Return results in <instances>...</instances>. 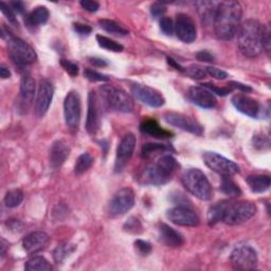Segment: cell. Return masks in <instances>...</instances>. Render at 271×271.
I'll list each match as a JSON object with an SVG mask.
<instances>
[{"label": "cell", "mask_w": 271, "mask_h": 271, "mask_svg": "<svg viewBox=\"0 0 271 271\" xmlns=\"http://www.w3.org/2000/svg\"><path fill=\"white\" fill-rule=\"evenodd\" d=\"M65 121L70 129H78L81 121V99L78 92L70 91L64 102Z\"/></svg>", "instance_id": "obj_11"}, {"label": "cell", "mask_w": 271, "mask_h": 271, "mask_svg": "<svg viewBox=\"0 0 271 271\" xmlns=\"http://www.w3.org/2000/svg\"><path fill=\"white\" fill-rule=\"evenodd\" d=\"M189 99L197 106L204 108V110H211L216 106V97L215 95L207 88L204 87H198V86H195V87H191L188 92Z\"/></svg>", "instance_id": "obj_20"}, {"label": "cell", "mask_w": 271, "mask_h": 271, "mask_svg": "<svg viewBox=\"0 0 271 271\" xmlns=\"http://www.w3.org/2000/svg\"><path fill=\"white\" fill-rule=\"evenodd\" d=\"M73 29L74 31L79 33L80 35H89L91 33V27L87 26V25H83V24H73Z\"/></svg>", "instance_id": "obj_50"}, {"label": "cell", "mask_w": 271, "mask_h": 271, "mask_svg": "<svg viewBox=\"0 0 271 271\" xmlns=\"http://www.w3.org/2000/svg\"><path fill=\"white\" fill-rule=\"evenodd\" d=\"M49 19V11L46 7H37L32 12H30L26 19L25 23L29 28H36L40 25L46 24Z\"/></svg>", "instance_id": "obj_26"}, {"label": "cell", "mask_w": 271, "mask_h": 271, "mask_svg": "<svg viewBox=\"0 0 271 271\" xmlns=\"http://www.w3.org/2000/svg\"><path fill=\"white\" fill-rule=\"evenodd\" d=\"M246 181L252 192L264 193L269 189L271 179L267 175H251L247 178Z\"/></svg>", "instance_id": "obj_28"}, {"label": "cell", "mask_w": 271, "mask_h": 271, "mask_svg": "<svg viewBox=\"0 0 271 271\" xmlns=\"http://www.w3.org/2000/svg\"><path fill=\"white\" fill-rule=\"evenodd\" d=\"M50 237L49 235L44 231H34L28 234L23 240V247L26 250V252L33 254L41 249H44L47 244L49 243Z\"/></svg>", "instance_id": "obj_21"}, {"label": "cell", "mask_w": 271, "mask_h": 271, "mask_svg": "<svg viewBox=\"0 0 271 271\" xmlns=\"http://www.w3.org/2000/svg\"><path fill=\"white\" fill-rule=\"evenodd\" d=\"M70 153L69 146L62 140H58L54 142L50 149V166L52 169L57 170L61 168Z\"/></svg>", "instance_id": "obj_23"}, {"label": "cell", "mask_w": 271, "mask_h": 271, "mask_svg": "<svg viewBox=\"0 0 271 271\" xmlns=\"http://www.w3.org/2000/svg\"><path fill=\"white\" fill-rule=\"evenodd\" d=\"M171 147L166 145V144H161V143H146L142 146V157L145 159H149L151 157H155L159 154L166 153V151L170 150Z\"/></svg>", "instance_id": "obj_31"}, {"label": "cell", "mask_w": 271, "mask_h": 271, "mask_svg": "<svg viewBox=\"0 0 271 271\" xmlns=\"http://www.w3.org/2000/svg\"><path fill=\"white\" fill-rule=\"evenodd\" d=\"M167 60H168V63L171 65V66H172L173 68H175L176 70L181 71V72H182V71H184V69H183V68L180 66V65H179V64H178V63H177L175 60H173L172 58H168Z\"/></svg>", "instance_id": "obj_56"}, {"label": "cell", "mask_w": 271, "mask_h": 271, "mask_svg": "<svg viewBox=\"0 0 271 271\" xmlns=\"http://www.w3.org/2000/svg\"><path fill=\"white\" fill-rule=\"evenodd\" d=\"M53 93L54 90L52 84L46 79L41 80L39 83L35 104V113L38 117H42L47 114L53 99Z\"/></svg>", "instance_id": "obj_17"}, {"label": "cell", "mask_w": 271, "mask_h": 271, "mask_svg": "<svg viewBox=\"0 0 271 271\" xmlns=\"http://www.w3.org/2000/svg\"><path fill=\"white\" fill-rule=\"evenodd\" d=\"M202 158L205 166L215 173H219L222 176L231 177L240 173V167L235 162L218 153H214V151H205L202 155Z\"/></svg>", "instance_id": "obj_8"}, {"label": "cell", "mask_w": 271, "mask_h": 271, "mask_svg": "<svg viewBox=\"0 0 271 271\" xmlns=\"http://www.w3.org/2000/svg\"><path fill=\"white\" fill-rule=\"evenodd\" d=\"M178 168L177 160L172 155L161 156L155 164L147 166L142 175L141 180L146 184H153V186H161L169 182Z\"/></svg>", "instance_id": "obj_3"}, {"label": "cell", "mask_w": 271, "mask_h": 271, "mask_svg": "<svg viewBox=\"0 0 271 271\" xmlns=\"http://www.w3.org/2000/svg\"><path fill=\"white\" fill-rule=\"evenodd\" d=\"M81 6L83 9H85L86 11H88V12H91V13L96 12V11L100 9L99 3L92 2V0H83V2H81Z\"/></svg>", "instance_id": "obj_49"}, {"label": "cell", "mask_w": 271, "mask_h": 271, "mask_svg": "<svg viewBox=\"0 0 271 271\" xmlns=\"http://www.w3.org/2000/svg\"><path fill=\"white\" fill-rule=\"evenodd\" d=\"M196 58L198 61L200 62H204V63H213L215 61L214 56L212 53H210L209 51H200L196 54Z\"/></svg>", "instance_id": "obj_51"}, {"label": "cell", "mask_w": 271, "mask_h": 271, "mask_svg": "<svg viewBox=\"0 0 271 271\" xmlns=\"http://www.w3.org/2000/svg\"><path fill=\"white\" fill-rule=\"evenodd\" d=\"M89 62L95 67H105L108 65V63L105 60L99 59V58H90Z\"/></svg>", "instance_id": "obj_55"}, {"label": "cell", "mask_w": 271, "mask_h": 271, "mask_svg": "<svg viewBox=\"0 0 271 271\" xmlns=\"http://www.w3.org/2000/svg\"><path fill=\"white\" fill-rule=\"evenodd\" d=\"M226 203H227V200H223V201H220L218 203L213 204L212 207L209 209L208 222H209L210 226H213L216 223H219L222 221Z\"/></svg>", "instance_id": "obj_33"}, {"label": "cell", "mask_w": 271, "mask_h": 271, "mask_svg": "<svg viewBox=\"0 0 271 271\" xmlns=\"http://www.w3.org/2000/svg\"><path fill=\"white\" fill-rule=\"evenodd\" d=\"M165 120L175 127H178L182 131L189 132L191 134L201 136L203 134L202 126L195 120V119L188 117L186 115H181L177 113H167L165 115Z\"/></svg>", "instance_id": "obj_14"}, {"label": "cell", "mask_w": 271, "mask_h": 271, "mask_svg": "<svg viewBox=\"0 0 271 271\" xmlns=\"http://www.w3.org/2000/svg\"><path fill=\"white\" fill-rule=\"evenodd\" d=\"M137 139L136 136L133 134H127L122 138L121 142L119 143V146L117 148V158L115 166L116 172H121L128 164L129 159L132 158L134 154Z\"/></svg>", "instance_id": "obj_13"}, {"label": "cell", "mask_w": 271, "mask_h": 271, "mask_svg": "<svg viewBox=\"0 0 271 271\" xmlns=\"http://www.w3.org/2000/svg\"><path fill=\"white\" fill-rule=\"evenodd\" d=\"M231 265L235 270H253L256 269L258 258L257 253L250 246H240L235 248L230 256Z\"/></svg>", "instance_id": "obj_9"}, {"label": "cell", "mask_w": 271, "mask_h": 271, "mask_svg": "<svg viewBox=\"0 0 271 271\" xmlns=\"http://www.w3.org/2000/svg\"><path fill=\"white\" fill-rule=\"evenodd\" d=\"M204 68H205V72H207V74H209L210 77L216 80H225L228 77V73L224 70L218 69L215 67H204Z\"/></svg>", "instance_id": "obj_45"}, {"label": "cell", "mask_w": 271, "mask_h": 271, "mask_svg": "<svg viewBox=\"0 0 271 271\" xmlns=\"http://www.w3.org/2000/svg\"><path fill=\"white\" fill-rule=\"evenodd\" d=\"M159 240L162 244L172 248L180 247L184 243L183 236L178 231L173 229L172 227L166 224H161L159 226Z\"/></svg>", "instance_id": "obj_24"}, {"label": "cell", "mask_w": 271, "mask_h": 271, "mask_svg": "<svg viewBox=\"0 0 271 271\" xmlns=\"http://www.w3.org/2000/svg\"><path fill=\"white\" fill-rule=\"evenodd\" d=\"M99 26L105 30L106 32L114 35H120V36H124L128 34V30L125 29L123 26H121L120 24H118L117 21L115 20H111V19H100L99 20Z\"/></svg>", "instance_id": "obj_29"}, {"label": "cell", "mask_w": 271, "mask_h": 271, "mask_svg": "<svg viewBox=\"0 0 271 271\" xmlns=\"http://www.w3.org/2000/svg\"><path fill=\"white\" fill-rule=\"evenodd\" d=\"M24 193L20 190H12L9 191L5 196V204L8 208H16L23 202Z\"/></svg>", "instance_id": "obj_36"}, {"label": "cell", "mask_w": 271, "mask_h": 271, "mask_svg": "<svg viewBox=\"0 0 271 271\" xmlns=\"http://www.w3.org/2000/svg\"><path fill=\"white\" fill-rule=\"evenodd\" d=\"M60 63H61V66L64 68V70L68 72L71 77H77L79 73V67L77 64H74L68 60H62Z\"/></svg>", "instance_id": "obj_44"}, {"label": "cell", "mask_w": 271, "mask_h": 271, "mask_svg": "<svg viewBox=\"0 0 271 271\" xmlns=\"http://www.w3.org/2000/svg\"><path fill=\"white\" fill-rule=\"evenodd\" d=\"M92 165H93V157L88 153H84L78 158L77 162H75L74 173L77 175H82L85 172H87Z\"/></svg>", "instance_id": "obj_34"}, {"label": "cell", "mask_w": 271, "mask_h": 271, "mask_svg": "<svg viewBox=\"0 0 271 271\" xmlns=\"http://www.w3.org/2000/svg\"><path fill=\"white\" fill-rule=\"evenodd\" d=\"M231 102L238 112L248 117L258 118L262 114V107L259 103L248 95L235 94Z\"/></svg>", "instance_id": "obj_18"}, {"label": "cell", "mask_w": 271, "mask_h": 271, "mask_svg": "<svg viewBox=\"0 0 271 271\" xmlns=\"http://www.w3.org/2000/svg\"><path fill=\"white\" fill-rule=\"evenodd\" d=\"M203 87L204 88H207L209 89L212 93H216V94H219V95H222V96H225L227 94H229L230 92H232V88L230 87L229 85L227 86V87H218V86H215L214 84H210V83H205L203 84Z\"/></svg>", "instance_id": "obj_42"}, {"label": "cell", "mask_w": 271, "mask_h": 271, "mask_svg": "<svg viewBox=\"0 0 271 271\" xmlns=\"http://www.w3.org/2000/svg\"><path fill=\"white\" fill-rule=\"evenodd\" d=\"M175 33L177 37L187 44H191L197 37V29L194 20L187 14L177 15L175 23Z\"/></svg>", "instance_id": "obj_16"}, {"label": "cell", "mask_w": 271, "mask_h": 271, "mask_svg": "<svg viewBox=\"0 0 271 271\" xmlns=\"http://www.w3.org/2000/svg\"><path fill=\"white\" fill-rule=\"evenodd\" d=\"M11 6V8L13 9L14 12L18 13V14H21V13H24V11H25V5L24 3H21V2H13V3H10L9 4Z\"/></svg>", "instance_id": "obj_54"}, {"label": "cell", "mask_w": 271, "mask_h": 271, "mask_svg": "<svg viewBox=\"0 0 271 271\" xmlns=\"http://www.w3.org/2000/svg\"><path fill=\"white\" fill-rule=\"evenodd\" d=\"M8 50L11 59L20 66L33 64L37 59L36 52L33 48L23 39L12 35L9 36Z\"/></svg>", "instance_id": "obj_7"}, {"label": "cell", "mask_w": 271, "mask_h": 271, "mask_svg": "<svg viewBox=\"0 0 271 271\" xmlns=\"http://www.w3.org/2000/svg\"><path fill=\"white\" fill-rule=\"evenodd\" d=\"M25 269L27 271H50L52 266L45 257L35 256L26 263Z\"/></svg>", "instance_id": "obj_32"}, {"label": "cell", "mask_w": 271, "mask_h": 271, "mask_svg": "<svg viewBox=\"0 0 271 271\" xmlns=\"http://www.w3.org/2000/svg\"><path fill=\"white\" fill-rule=\"evenodd\" d=\"M255 212L256 207L251 201L227 200L222 222L230 226L241 225L252 219Z\"/></svg>", "instance_id": "obj_5"}, {"label": "cell", "mask_w": 271, "mask_h": 271, "mask_svg": "<svg viewBox=\"0 0 271 271\" xmlns=\"http://www.w3.org/2000/svg\"><path fill=\"white\" fill-rule=\"evenodd\" d=\"M263 50L267 52L270 50V29L268 26H264L263 30Z\"/></svg>", "instance_id": "obj_52"}, {"label": "cell", "mask_w": 271, "mask_h": 271, "mask_svg": "<svg viewBox=\"0 0 271 271\" xmlns=\"http://www.w3.org/2000/svg\"><path fill=\"white\" fill-rule=\"evenodd\" d=\"M102 96L107 106L116 112L132 113L134 111V101L132 96L120 88L112 85H104L101 87Z\"/></svg>", "instance_id": "obj_6"}, {"label": "cell", "mask_w": 271, "mask_h": 271, "mask_svg": "<svg viewBox=\"0 0 271 271\" xmlns=\"http://www.w3.org/2000/svg\"><path fill=\"white\" fill-rule=\"evenodd\" d=\"M7 242L4 240V238H2V256H5L6 255V248H7Z\"/></svg>", "instance_id": "obj_58"}, {"label": "cell", "mask_w": 271, "mask_h": 271, "mask_svg": "<svg viewBox=\"0 0 271 271\" xmlns=\"http://www.w3.org/2000/svg\"><path fill=\"white\" fill-rule=\"evenodd\" d=\"M242 15V6L237 2L219 3L213 19L216 36L223 40L232 39L240 27Z\"/></svg>", "instance_id": "obj_1"}, {"label": "cell", "mask_w": 271, "mask_h": 271, "mask_svg": "<svg viewBox=\"0 0 271 271\" xmlns=\"http://www.w3.org/2000/svg\"><path fill=\"white\" fill-rule=\"evenodd\" d=\"M230 86V87L232 88V90L234 89H237V90H240L242 92H250L252 91V88L251 87H249L248 85H244L242 83H237V82H230L229 84H228Z\"/></svg>", "instance_id": "obj_53"}, {"label": "cell", "mask_w": 271, "mask_h": 271, "mask_svg": "<svg viewBox=\"0 0 271 271\" xmlns=\"http://www.w3.org/2000/svg\"><path fill=\"white\" fill-rule=\"evenodd\" d=\"M0 10H2V12L5 14V16L9 19L10 23L12 24H17V20H16V16H15V12L13 11V9L11 8L10 5L2 2L0 3Z\"/></svg>", "instance_id": "obj_43"}, {"label": "cell", "mask_w": 271, "mask_h": 271, "mask_svg": "<svg viewBox=\"0 0 271 271\" xmlns=\"http://www.w3.org/2000/svg\"><path fill=\"white\" fill-rule=\"evenodd\" d=\"M0 77H2L3 79H9L11 77L10 70L6 66H4V65L0 67Z\"/></svg>", "instance_id": "obj_57"}, {"label": "cell", "mask_w": 271, "mask_h": 271, "mask_svg": "<svg viewBox=\"0 0 271 271\" xmlns=\"http://www.w3.org/2000/svg\"><path fill=\"white\" fill-rule=\"evenodd\" d=\"M36 91V85L33 78L30 75H25L20 83V92H19V105L24 111H27L34 100Z\"/></svg>", "instance_id": "obj_22"}, {"label": "cell", "mask_w": 271, "mask_h": 271, "mask_svg": "<svg viewBox=\"0 0 271 271\" xmlns=\"http://www.w3.org/2000/svg\"><path fill=\"white\" fill-rule=\"evenodd\" d=\"M184 71H186L189 77L192 78L193 80H202L205 78V75H207L205 68H202L200 66H196V65L190 66L188 69H186Z\"/></svg>", "instance_id": "obj_39"}, {"label": "cell", "mask_w": 271, "mask_h": 271, "mask_svg": "<svg viewBox=\"0 0 271 271\" xmlns=\"http://www.w3.org/2000/svg\"><path fill=\"white\" fill-rule=\"evenodd\" d=\"M135 246L137 247L138 250H139L141 253H142V254H144V255H147V254L150 253V251H151V246H150V244L147 243V242H145V241L137 240V241L135 242Z\"/></svg>", "instance_id": "obj_48"}, {"label": "cell", "mask_w": 271, "mask_h": 271, "mask_svg": "<svg viewBox=\"0 0 271 271\" xmlns=\"http://www.w3.org/2000/svg\"><path fill=\"white\" fill-rule=\"evenodd\" d=\"M167 218L173 224L182 227H196L199 225L198 215L193 210L183 205H178L167 212Z\"/></svg>", "instance_id": "obj_15"}, {"label": "cell", "mask_w": 271, "mask_h": 271, "mask_svg": "<svg viewBox=\"0 0 271 271\" xmlns=\"http://www.w3.org/2000/svg\"><path fill=\"white\" fill-rule=\"evenodd\" d=\"M219 3H213V2H197L195 3V6L197 7L198 13L200 15V18L202 19L203 23L209 24L213 23L214 15L216 8H218Z\"/></svg>", "instance_id": "obj_27"}, {"label": "cell", "mask_w": 271, "mask_h": 271, "mask_svg": "<svg viewBox=\"0 0 271 271\" xmlns=\"http://www.w3.org/2000/svg\"><path fill=\"white\" fill-rule=\"evenodd\" d=\"M140 129L143 134L157 139H168L171 138L173 135L171 132L162 128L154 119H145V120H143L142 123H141Z\"/></svg>", "instance_id": "obj_25"}, {"label": "cell", "mask_w": 271, "mask_h": 271, "mask_svg": "<svg viewBox=\"0 0 271 271\" xmlns=\"http://www.w3.org/2000/svg\"><path fill=\"white\" fill-rule=\"evenodd\" d=\"M84 75L86 79H88L91 82H108L110 78L106 77L104 74H101L99 72H96L95 70L92 69H86L84 71Z\"/></svg>", "instance_id": "obj_41"}, {"label": "cell", "mask_w": 271, "mask_h": 271, "mask_svg": "<svg viewBox=\"0 0 271 271\" xmlns=\"http://www.w3.org/2000/svg\"><path fill=\"white\" fill-rule=\"evenodd\" d=\"M221 190L230 197H238L242 195L241 188L230 178V176H223L221 182Z\"/></svg>", "instance_id": "obj_30"}, {"label": "cell", "mask_w": 271, "mask_h": 271, "mask_svg": "<svg viewBox=\"0 0 271 271\" xmlns=\"http://www.w3.org/2000/svg\"><path fill=\"white\" fill-rule=\"evenodd\" d=\"M132 93L137 100L150 107H161L165 105V97L156 89L148 87L146 85L134 84L132 86Z\"/></svg>", "instance_id": "obj_12"}, {"label": "cell", "mask_w": 271, "mask_h": 271, "mask_svg": "<svg viewBox=\"0 0 271 271\" xmlns=\"http://www.w3.org/2000/svg\"><path fill=\"white\" fill-rule=\"evenodd\" d=\"M96 41L100 47L113 52H122L124 49L121 44H119L116 40H113L103 35H96Z\"/></svg>", "instance_id": "obj_37"}, {"label": "cell", "mask_w": 271, "mask_h": 271, "mask_svg": "<svg viewBox=\"0 0 271 271\" xmlns=\"http://www.w3.org/2000/svg\"><path fill=\"white\" fill-rule=\"evenodd\" d=\"M269 139L266 138L264 135L263 136H259V135H256L253 137V145L256 147V148H261V149H265V148H268L269 147Z\"/></svg>", "instance_id": "obj_47"}, {"label": "cell", "mask_w": 271, "mask_h": 271, "mask_svg": "<svg viewBox=\"0 0 271 271\" xmlns=\"http://www.w3.org/2000/svg\"><path fill=\"white\" fill-rule=\"evenodd\" d=\"M100 127V104L99 97L94 91L88 94V112L86 120V129L90 135H94Z\"/></svg>", "instance_id": "obj_19"}, {"label": "cell", "mask_w": 271, "mask_h": 271, "mask_svg": "<svg viewBox=\"0 0 271 271\" xmlns=\"http://www.w3.org/2000/svg\"><path fill=\"white\" fill-rule=\"evenodd\" d=\"M124 230L129 232V233H133V234H139L142 232V225H141V223L139 222V220H137L136 218H131L129 219L125 225H124Z\"/></svg>", "instance_id": "obj_38"}, {"label": "cell", "mask_w": 271, "mask_h": 271, "mask_svg": "<svg viewBox=\"0 0 271 271\" xmlns=\"http://www.w3.org/2000/svg\"><path fill=\"white\" fill-rule=\"evenodd\" d=\"M77 249V246L71 245L69 243L59 245V247L54 250V259L58 264H61L64 262L65 258H67L74 250Z\"/></svg>", "instance_id": "obj_35"}, {"label": "cell", "mask_w": 271, "mask_h": 271, "mask_svg": "<svg viewBox=\"0 0 271 271\" xmlns=\"http://www.w3.org/2000/svg\"><path fill=\"white\" fill-rule=\"evenodd\" d=\"M167 12V8L165 7L164 4L160 3H155L151 5L150 7V13L155 18L164 17V14Z\"/></svg>", "instance_id": "obj_46"}, {"label": "cell", "mask_w": 271, "mask_h": 271, "mask_svg": "<svg viewBox=\"0 0 271 271\" xmlns=\"http://www.w3.org/2000/svg\"><path fill=\"white\" fill-rule=\"evenodd\" d=\"M160 29L164 32V34L172 36L175 32V26L173 20L170 17H162L160 20Z\"/></svg>", "instance_id": "obj_40"}, {"label": "cell", "mask_w": 271, "mask_h": 271, "mask_svg": "<svg viewBox=\"0 0 271 271\" xmlns=\"http://www.w3.org/2000/svg\"><path fill=\"white\" fill-rule=\"evenodd\" d=\"M182 184L192 195L200 200L208 201L212 198V187L207 176L198 169H189L181 177Z\"/></svg>", "instance_id": "obj_4"}, {"label": "cell", "mask_w": 271, "mask_h": 271, "mask_svg": "<svg viewBox=\"0 0 271 271\" xmlns=\"http://www.w3.org/2000/svg\"><path fill=\"white\" fill-rule=\"evenodd\" d=\"M264 25L257 20L248 19L240 25L236 32L237 46L246 58H257L263 51Z\"/></svg>", "instance_id": "obj_2"}, {"label": "cell", "mask_w": 271, "mask_h": 271, "mask_svg": "<svg viewBox=\"0 0 271 271\" xmlns=\"http://www.w3.org/2000/svg\"><path fill=\"white\" fill-rule=\"evenodd\" d=\"M135 205V193L131 188L119 190L108 203V213L111 216L124 215Z\"/></svg>", "instance_id": "obj_10"}]
</instances>
